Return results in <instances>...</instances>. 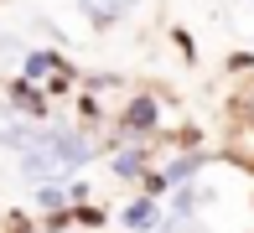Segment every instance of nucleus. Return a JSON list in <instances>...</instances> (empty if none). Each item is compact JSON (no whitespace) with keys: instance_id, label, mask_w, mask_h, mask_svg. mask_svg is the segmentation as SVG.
Listing matches in <instances>:
<instances>
[{"instance_id":"nucleus-1","label":"nucleus","mask_w":254,"mask_h":233,"mask_svg":"<svg viewBox=\"0 0 254 233\" xmlns=\"http://www.w3.org/2000/svg\"><path fill=\"white\" fill-rule=\"evenodd\" d=\"M88 156H94V145H88L83 135H73V130H47L37 145L26 150V166H21V171H26L31 181H52V176L78 171Z\"/></svg>"},{"instance_id":"nucleus-2","label":"nucleus","mask_w":254,"mask_h":233,"mask_svg":"<svg viewBox=\"0 0 254 233\" xmlns=\"http://www.w3.org/2000/svg\"><path fill=\"white\" fill-rule=\"evenodd\" d=\"M47 135V130H37V119H26V114H10V109H0V145H16L21 156H26L37 140Z\"/></svg>"},{"instance_id":"nucleus-3","label":"nucleus","mask_w":254,"mask_h":233,"mask_svg":"<svg viewBox=\"0 0 254 233\" xmlns=\"http://www.w3.org/2000/svg\"><path fill=\"white\" fill-rule=\"evenodd\" d=\"M78 5H83L88 16L99 21V26H109V21L120 16V10H130V0H78Z\"/></svg>"},{"instance_id":"nucleus-4","label":"nucleus","mask_w":254,"mask_h":233,"mask_svg":"<svg viewBox=\"0 0 254 233\" xmlns=\"http://www.w3.org/2000/svg\"><path fill=\"white\" fill-rule=\"evenodd\" d=\"M151 119H156V104H151V99H135V104H130V114H125V124H130L135 135L151 130Z\"/></svg>"},{"instance_id":"nucleus-5","label":"nucleus","mask_w":254,"mask_h":233,"mask_svg":"<svg viewBox=\"0 0 254 233\" xmlns=\"http://www.w3.org/2000/svg\"><path fill=\"white\" fill-rule=\"evenodd\" d=\"M125 223H130V228H151L156 223V202H135L130 213H125Z\"/></svg>"},{"instance_id":"nucleus-6","label":"nucleus","mask_w":254,"mask_h":233,"mask_svg":"<svg viewBox=\"0 0 254 233\" xmlns=\"http://www.w3.org/2000/svg\"><path fill=\"white\" fill-rule=\"evenodd\" d=\"M52 67H57V62H52L47 52H42V57H26V73H31V78H37V73H52Z\"/></svg>"},{"instance_id":"nucleus-7","label":"nucleus","mask_w":254,"mask_h":233,"mask_svg":"<svg viewBox=\"0 0 254 233\" xmlns=\"http://www.w3.org/2000/svg\"><path fill=\"white\" fill-rule=\"evenodd\" d=\"M114 171H120V176H135V171H140V156H135V150H130V156H120V161H114Z\"/></svg>"}]
</instances>
